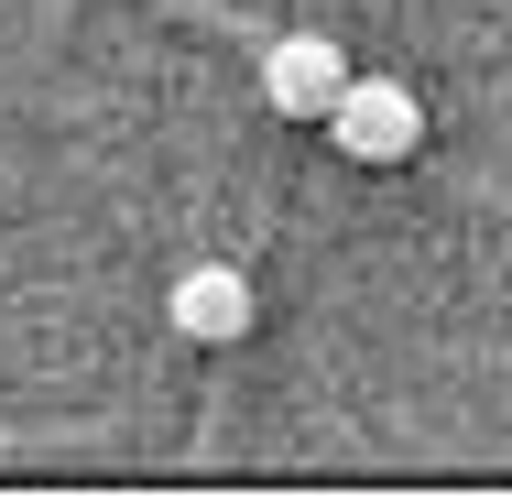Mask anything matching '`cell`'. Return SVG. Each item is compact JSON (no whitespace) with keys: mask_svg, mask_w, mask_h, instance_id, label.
<instances>
[{"mask_svg":"<svg viewBox=\"0 0 512 501\" xmlns=\"http://www.w3.org/2000/svg\"><path fill=\"white\" fill-rule=\"evenodd\" d=\"M327 142H338L349 164H414V142H425V99H414L404 77H349V88L327 99Z\"/></svg>","mask_w":512,"mask_h":501,"instance_id":"obj_1","label":"cell"},{"mask_svg":"<svg viewBox=\"0 0 512 501\" xmlns=\"http://www.w3.org/2000/svg\"><path fill=\"white\" fill-rule=\"evenodd\" d=\"M349 77H360V66H349L327 33H273V44H262V99L284 109V120H327V99H338Z\"/></svg>","mask_w":512,"mask_h":501,"instance_id":"obj_2","label":"cell"},{"mask_svg":"<svg viewBox=\"0 0 512 501\" xmlns=\"http://www.w3.org/2000/svg\"><path fill=\"white\" fill-rule=\"evenodd\" d=\"M164 316H175L197 349H240L262 305H251V273H240V262H186V273H175V295H164Z\"/></svg>","mask_w":512,"mask_h":501,"instance_id":"obj_3","label":"cell"}]
</instances>
